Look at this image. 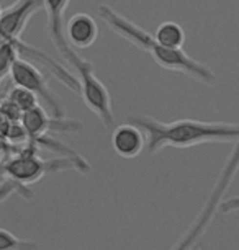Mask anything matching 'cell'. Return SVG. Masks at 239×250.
<instances>
[{"mask_svg": "<svg viewBox=\"0 0 239 250\" xmlns=\"http://www.w3.org/2000/svg\"><path fill=\"white\" fill-rule=\"evenodd\" d=\"M0 115L10 123H22L23 111L12 100H8L7 98V100H3L2 103H0Z\"/></svg>", "mask_w": 239, "mask_h": 250, "instance_id": "obj_17", "label": "cell"}, {"mask_svg": "<svg viewBox=\"0 0 239 250\" xmlns=\"http://www.w3.org/2000/svg\"><path fill=\"white\" fill-rule=\"evenodd\" d=\"M98 38V25L88 13H76L65 23V40L76 49H87Z\"/></svg>", "mask_w": 239, "mask_h": 250, "instance_id": "obj_10", "label": "cell"}, {"mask_svg": "<svg viewBox=\"0 0 239 250\" xmlns=\"http://www.w3.org/2000/svg\"><path fill=\"white\" fill-rule=\"evenodd\" d=\"M148 139L138 126L126 121L111 131V147L123 159H136L146 149Z\"/></svg>", "mask_w": 239, "mask_h": 250, "instance_id": "obj_9", "label": "cell"}, {"mask_svg": "<svg viewBox=\"0 0 239 250\" xmlns=\"http://www.w3.org/2000/svg\"><path fill=\"white\" fill-rule=\"evenodd\" d=\"M58 51L76 72V79L79 82V95H81L84 105L95 113L107 129L113 131L116 128V121L113 105H111V95L105 83L95 75L92 62L81 58L71 44H65Z\"/></svg>", "mask_w": 239, "mask_h": 250, "instance_id": "obj_3", "label": "cell"}, {"mask_svg": "<svg viewBox=\"0 0 239 250\" xmlns=\"http://www.w3.org/2000/svg\"><path fill=\"white\" fill-rule=\"evenodd\" d=\"M65 170H77L81 173L90 172V164L86 159H72V157H61V159H41L36 152L35 144L22 149L17 155H13L3 164L2 172L10 180L20 183V185L30 187L31 183L40 182L41 178L49 173H58Z\"/></svg>", "mask_w": 239, "mask_h": 250, "instance_id": "obj_4", "label": "cell"}, {"mask_svg": "<svg viewBox=\"0 0 239 250\" xmlns=\"http://www.w3.org/2000/svg\"><path fill=\"white\" fill-rule=\"evenodd\" d=\"M154 38L159 44H162L167 49H182L185 43V31L179 23L164 21L157 26Z\"/></svg>", "mask_w": 239, "mask_h": 250, "instance_id": "obj_12", "label": "cell"}, {"mask_svg": "<svg viewBox=\"0 0 239 250\" xmlns=\"http://www.w3.org/2000/svg\"><path fill=\"white\" fill-rule=\"evenodd\" d=\"M13 193H18V195H22L25 198H33V190L30 187L20 185V183L13 182L10 178H7V180H3L0 183V203L5 201Z\"/></svg>", "mask_w": 239, "mask_h": 250, "instance_id": "obj_16", "label": "cell"}, {"mask_svg": "<svg viewBox=\"0 0 239 250\" xmlns=\"http://www.w3.org/2000/svg\"><path fill=\"white\" fill-rule=\"evenodd\" d=\"M2 10H3V8H2V5H0V15H2Z\"/></svg>", "mask_w": 239, "mask_h": 250, "instance_id": "obj_18", "label": "cell"}, {"mask_svg": "<svg viewBox=\"0 0 239 250\" xmlns=\"http://www.w3.org/2000/svg\"><path fill=\"white\" fill-rule=\"evenodd\" d=\"M239 172V143L234 144L231 154L228 155L226 162H224L221 172L215 182V185L210 191L207 201L203 203L200 213L196 214L194 223L189 229L185 230L184 235L177 240L175 245H172L169 250H194L195 245L198 244V240L203 237V234L207 232L208 226L212 224L215 214L219 211V205L223 203V198L229 190L234 177Z\"/></svg>", "mask_w": 239, "mask_h": 250, "instance_id": "obj_5", "label": "cell"}, {"mask_svg": "<svg viewBox=\"0 0 239 250\" xmlns=\"http://www.w3.org/2000/svg\"><path fill=\"white\" fill-rule=\"evenodd\" d=\"M40 10H44L43 0H15L12 5L3 8L0 15V41H20L28 21Z\"/></svg>", "mask_w": 239, "mask_h": 250, "instance_id": "obj_7", "label": "cell"}, {"mask_svg": "<svg viewBox=\"0 0 239 250\" xmlns=\"http://www.w3.org/2000/svg\"><path fill=\"white\" fill-rule=\"evenodd\" d=\"M97 15L100 20L110 28L111 31L121 36L123 40L130 41L136 48L146 51L161 67L172 70V72H180L189 77L198 80L201 83L213 85L217 83V75L208 65L201 64L200 61L194 59L184 49H167L162 44L157 43L154 35L148 33L146 30L139 28L136 23L128 20L121 13L113 10L110 5H98Z\"/></svg>", "mask_w": 239, "mask_h": 250, "instance_id": "obj_2", "label": "cell"}, {"mask_svg": "<svg viewBox=\"0 0 239 250\" xmlns=\"http://www.w3.org/2000/svg\"><path fill=\"white\" fill-rule=\"evenodd\" d=\"M0 250H40V247L33 240L20 239L10 230L0 228Z\"/></svg>", "mask_w": 239, "mask_h": 250, "instance_id": "obj_13", "label": "cell"}, {"mask_svg": "<svg viewBox=\"0 0 239 250\" xmlns=\"http://www.w3.org/2000/svg\"><path fill=\"white\" fill-rule=\"evenodd\" d=\"M10 79L15 83V87L26 88L35 93L41 102L46 103V106L49 108L51 116L54 118H65V113L59 103V98L54 95V92L51 90L48 85V79L41 70L36 67L35 64L30 62L28 59H22L20 56L13 61L12 69H10Z\"/></svg>", "mask_w": 239, "mask_h": 250, "instance_id": "obj_6", "label": "cell"}, {"mask_svg": "<svg viewBox=\"0 0 239 250\" xmlns=\"http://www.w3.org/2000/svg\"><path fill=\"white\" fill-rule=\"evenodd\" d=\"M71 0H43L46 18H48V31L49 38L54 43L56 49L69 44L65 40V23L64 13L67 10Z\"/></svg>", "mask_w": 239, "mask_h": 250, "instance_id": "obj_11", "label": "cell"}, {"mask_svg": "<svg viewBox=\"0 0 239 250\" xmlns=\"http://www.w3.org/2000/svg\"><path fill=\"white\" fill-rule=\"evenodd\" d=\"M18 51L13 43L8 41H0V80L5 74H10L13 61L18 58Z\"/></svg>", "mask_w": 239, "mask_h": 250, "instance_id": "obj_15", "label": "cell"}, {"mask_svg": "<svg viewBox=\"0 0 239 250\" xmlns=\"http://www.w3.org/2000/svg\"><path fill=\"white\" fill-rule=\"evenodd\" d=\"M22 126L25 128L28 139L36 141L48 136L49 131H59V133H77L82 129V125L67 118H54L46 113L43 108L38 106L35 110L23 113Z\"/></svg>", "mask_w": 239, "mask_h": 250, "instance_id": "obj_8", "label": "cell"}, {"mask_svg": "<svg viewBox=\"0 0 239 250\" xmlns=\"http://www.w3.org/2000/svg\"><path fill=\"white\" fill-rule=\"evenodd\" d=\"M8 100H12L15 105L20 108L23 113H28L35 108H38V97L33 92L26 90V88L22 87H13L10 93H8Z\"/></svg>", "mask_w": 239, "mask_h": 250, "instance_id": "obj_14", "label": "cell"}, {"mask_svg": "<svg viewBox=\"0 0 239 250\" xmlns=\"http://www.w3.org/2000/svg\"><path fill=\"white\" fill-rule=\"evenodd\" d=\"M133 123L146 134V150L154 155L164 147L187 149L200 144L239 143V123L175 120L162 123L149 116H130Z\"/></svg>", "mask_w": 239, "mask_h": 250, "instance_id": "obj_1", "label": "cell"}]
</instances>
